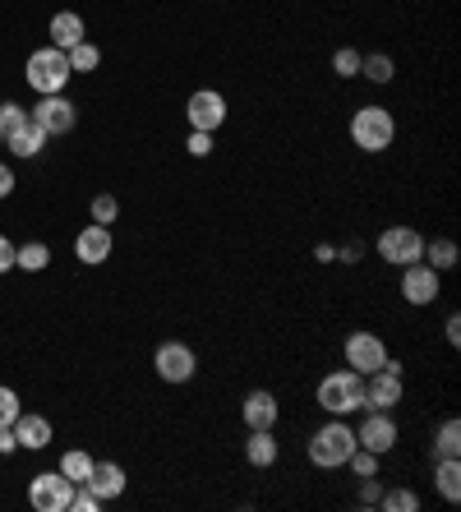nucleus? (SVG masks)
Masks as SVG:
<instances>
[{"label":"nucleus","instance_id":"obj_1","mask_svg":"<svg viewBox=\"0 0 461 512\" xmlns=\"http://www.w3.org/2000/svg\"><path fill=\"white\" fill-rule=\"evenodd\" d=\"M305 453L319 471H337V466H346V457L355 453V429L346 425V416H332L328 425H319L314 434H309Z\"/></svg>","mask_w":461,"mask_h":512},{"label":"nucleus","instance_id":"obj_2","mask_svg":"<svg viewBox=\"0 0 461 512\" xmlns=\"http://www.w3.org/2000/svg\"><path fill=\"white\" fill-rule=\"evenodd\" d=\"M314 402H319L328 416H355V411L365 406V374H355L351 365L323 374V383L314 388Z\"/></svg>","mask_w":461,"mask_h":512},{"label":"nucleus","instance_id":"obj_3","mask_svg":"<svg viewBox=\"0 0 461 512\" xmlns=\"http://www.w3.org/2000/svg\"><path fill=\"white\" fill-rule=\"evenodd\" d=\"M397 139V116L388 107H360L351 116V143L360 153H388Z\"/></svg>","mask_w":461,"mask_h":512},{"label":"nucleus","instance_id":"obj_4","mask_svg":"<svg viewBox=\"0 0 461 512\" xmlns=\"http://www.w3.org/2000/svg\"><path fill=\"white\" fill-rule=\"evenodd\" d=\"M70 56L60 47H37L28 51V65H24V79L28 88H37V93H65V84H70Z\"/></svg>","mask_w":461,"mask_h":512},{"label":"nucleus","instance_id":"obj_5","mask_svg":"<svg viewBox=\"0 0 461 512\" xmlns=\"http://www.w3.org/2000/svg\"><path fill=\"white\" fill-rule=\"evenodd\" d=\"M402 393H406V383H402V360H383V370L365 374V406L369 411H392V406H402Z\"/></svg>","mask_w":461,"mask_h":512},{"label":"nucleus","instance_id":"obj_6","mask_svg":"<svg viewBox=\"0 0 461 512\" xmlns=\"http://www.w3.org/2000/svg\"><path fill=\"white\" fill-rule=\"evenodd\" d=\"M74 480H65L60 471H42V476L28 480V503H33L37 512H70L74 503Z\"/></svg>","mask_w":461,"mask_h":512},{"label":"nucleus","instance_id":"obj_7","mask_svg":"<svg viewBox=\"0 0 461 512\" xmlns=\"http://www.w3.org/2000/svg\"><path fill=\"white\" fill-rule=\"evenodd\" d=\"M153 370L162 383H190L199 374V356L185 342H162L153 356Z\"/></svg>","mask_w":461,"mask_h":512},{"label":"nucleus","instance_id":"obj_8","mask_svg":"<svg viewBox=\"0 0 461 512\" xmlns=\"http://www.w3.org/2000/svg\"><path fill=\"white\" fill-rule=\"evenodd\" d=\"M425 254V236L415 227H388L379 236V259L392 263V268H406V263H415Z\"/></svg>","mask_w":461,"mask_h":512},{"label":"nucleus","instance_id":"obj_9","mask_svg":"<svg viewBox=\"0 0 461 512\" xmlns=\"http://www.w3.org/2000/svg\"><path fill=\"white\" fill-rule=\"evenodd\" d=\"M342 356L355 374H374V370H383V360H388V342H383L379 333H351L342 346Z\"/></svg>","mask_w":461,"mask_h":512},{"label":"nucleus","instance_id":"obj_10","mask_svg":"<svg viewBox=\"0 0 461 512\" xmlns=\"http://www.w3.org/2000/svg\"><path fill=\"white\" fill-rule=\"evenodd\" d=\"M28 116L42 125V134H70L74 130V120H79V111H74V102L65 93H47L37 107H28Z\"/></svg>","mask_w":461,"mask_h":512},{"label":"nucleus","instance_id":"obj_11","mask_svg":"<svg viewBox=\"0 0 461 512\" xmlns=\"http://www.w3.org/2000/svg\"><path fill=\"white\" fill-rule=\"evenodd\" d=\"M185 116H190V130L217 134L226 125V97L217 88H199V93L185 102Z\"/></svg>","mask_w":461,"mask_h":512},{"label":"nucleus","instance_id":"obj_12","mask_svg":"<svg viewBox=\"0 0 461 512\" xmlns=\"http://www.w3.org/2000/svg\"><path fill=\"white\" fill-rule=\"evenodd\" d=\"M438 277H443V273H434L425 259L406 263V268H402V296H406V305H415V310H420V305H434L438 286H443Z\"/></svg>","mask_w":461,"mask_h":512},{"label":"nucleus","instance_id":"obj_13","mask_svg":"<svg viewBox=\"0 0 461 512\" xmlns=\"http://www.w3.org/2000/svg\"><path fill=\"white\" fill-rule=\"evenodd\" d=\"M355 443L379 457L392 453V448H397V420H392V411H369V416L360 420V429H355Z\"/></svg>","mask_w":461,"mask_h":512},{"label":"nucleus","instance_id":"obj_14","mask_svg":"<svg viewBox=\"0 0 461 512\" xmlns=\"http://www.w3.org/2000/svg\"><path fill=\"white\" fill-rule=\"evenodd\" d=\"M111 250H116V240H111V227H102V222H88V227L74 236V259L88 263V268L107 263Z\"/></svg>","mask_w":461,"mask_h":512},{"label":"nucleus","instance_id":"obj_15","mask_svg":"<svg viewBox=\"0 0 461 512\" xmlns=\"http://www.w3.org/2000/svg\"><path fill=\"white\" fill-rule=\"evenodd\" d=\"M240 420H245V429H272L282 420V406H277V397H272L268 388H254V393H245V402H240Z\"/></svg>","mask_w":461,"mask_h":512},{"label":"nucleus","instance_id":"obj_16","mask_svg":"<svg viewBox=\"0 0 461 512\" xmlns=\"http://www.w3.org/2000/svg\"><path fill=\"white\" fill-rule=\"evenodd\" d=\"M83 485L93 489L102 503H111V499H120V494H125L130 476H125V466H120V462H93V471H88V480H83Z\"/></svg>","mask_w":461,"mask_h":512},{"label":"nucleus","instance_id":"obj_17","mask_svg":"<svg viewBox=\"0 0 461 512\" xmlns=\"http://www.w3.org/2000/svg\"><path fill=\"white\" fill-rule=\"evenodd\" d=\"M10 429H14V439H19V448H28V453H42L51 443V420L33 416V411H19V420Z\"/></svg>","mask_w":461,"mask_h":512},{"label":"nucleus","instance_id":"obj_18","mask_svg":"<svg viewBox=\"0 0 461 512\" xmlns=\"http://www.w3.org/2000/svg\"><path fill=\"white\" fill-rule=\"evenodd\" d=\"M277 457H282V448H277V434H272V429H249L245 462L259 466V471H268V466H277Z\"/></svg>","mask_w":461,"mask_h":512},{"label":"nucleus","instance_id":"obj_19","mask_svg":"<svg viewBox=\"0 0 461 512\" xmlns=\"http://www.w3.org/2000/svg\"><path fill=\"white\" fill-rule=\"evenodd\" d=\"M51 47H60V51H70V47H79L83 42V14H74V10H60V14H51Z\"/></svg>","mask_w":461,"mask_h":512},{"label":"nucleus","instance_id":"obj_20","mask_svg":"<svg viewBox=\"0 0 461 512\" xmlns=\"http://www.w3.org/2000/svg\"><path fill=\"white\" fill-rule=\"evenodd\" d=\"M5 148H10L14 157H37L42 148H47V134H42V125H37L33 116H28L24 125H19V130H14L10 139H5Z\"/></svg>","mask_w":461,"mask_h":512},{"label":"nucleus","instance_id":"obj_21","mask_svg":"<svg viewBox=\"0 0 461 512\" xmlns=\"http://www.w3.org/2000/svg\"><path fill=\"white\" fill-rule=\"evenodd\" d=\"M434 485L448 503L461 499V457H434Z\"/></svg>","mask_w":461,"mask_h":512},{"label":"nucleus","instance_id":"obj_22","mask_svg":"<svg viewBox=\"0 0 461 512\" xmlns=\"http://www.w3.org/2000/svg\"><path fill=\"white\" fill-rule=\"evenodd\" d=\"M420 259L434 268V273H448V268H457V259H461V250H457V240H448V236H438V240H425V254Z\"/></svg>","mask_w":461,"mask_h":512},{"label":"nucleus","instance_id":"obj_23","mask_svg":"<svg viewBox=\"0 0 461 512\" xmlns=\"http://www.w3.org/2000/svg\"><path fill=\"white\" fill-rule=\"evenodd\" d=\"M47 263H51V245H42V240H28V245L14 250V268H24V273H42Z\"/></svg>","mask_w":461,"mask_h":512},{"label":"nucleus","instance_id":"obj_24","mask_svg":"<svg viewBox=\"0 0 461 512\" xmlns=\"http://www.w3.org/2000/svg\"><path fill=\"white\" fill-rule=\"evenodd\" d=\"M93 462H97L93 453H83V448H70V453L60 457L56 471H60L65 480H74V485H83V480H88V471H93Z\"/></svg>","mask_w":461,"mask_h":512},{"label":"nucleus","instance_id":"obj_25","mask_svg":"<svg viewBox=\"0 0 461 512\" xmlns=\"http://www.w3.org/2000/svg\"><path fill=\"white\" fill-rule=\"evenodd\" d=\"M434 457H461V420L448 416L434 434Z\"/></svg>","mask_w":461,"mask_h":512},{"label":"nucleus","instance_id":"obj_26","mask_svg":"<svg viewBox=\"0 0 461 512\" xmlns=\"http://www.w3.org/2000/svg\"><path fill=\"white\" fill-rule=\"evenodd\" d=\"M392 74H397L392 56H383V51H374V56H360V79H369V84H392Z\"/></svg>","mask_w":461,"mask_h":512},{"label":"nucleus","instance_id":"obj_27","mask_svg":"<svg viewBox=\"0 0 461 512\" xmlns=\"http://www.w3.org/2000/svg\"><path fill=\"white\" fill-rule=\"evenodd\" d=\"M65 56H70V70H74V74H93L97 65H102V51H97L93 42H88V37H83L79 47L65 51Z\"/></svg>","mask_w":461,"mask_h":512},{"label":"nucleus","instance_id":"obj_28","mask_svg":"<svg viewBox=\"0 0 461 512\" xmlns=\"http://www.w3.org/2000/svg\"><path fill=\"white\" fill-rule=\"evenodd\" d=\"M379 508H388V512H420V494H415V489H406V485L383 489Z\"/></svg>","mask_w":461,"mask_h":512},{"label":"nucleus","instance_id":"obj_29","mask_svg":"<svg viewBox=\"0 0 461 512\" xmlns=\"http://www.w3.org/2000/svg\"><path fill=\"white\" fill-rule=\"evenodd\" d=\"M332 74H337V79H360V51L355 47L332 51Z\"/></svg>","mask_w":461,"mask_h":512},{"label":"nucleus","instance_id":"obj_30","mask_svg":"<svg viewBox=\"0 0 461 512\" xmlns=\"http://www.w3.org/2000/svg\"><path fill=\"white\" fill-rule=\"evenodd\" d=\"M379 462H383V457H379V453H369V448H360V443H355V453L346 457V466H351V471H355V480L379 476Z\"/></svg>","mask_w":461,"mask_h":512},{"label":"nucleus","instance_id":"obj_31","mask_svg":"<svg viewBox=\"0 0 461 512\" xmlns=\"http://www.w3.org/2000/svg\"><path fill=\"white\" fill-rule=\"evenodd\" d=\"M24 120H28V107H19V102H0V143L10 139Z\"/></svg>","mask_w":461,"mask_h":512},{"label":"nucleus","instance_id":"obj_32","mask_svg":"<svg viewBox=\"0 0 461 512\" xmlns=\"http://www.w3.org/2000/svg\"><path fill=\"white\" fill-rule=\"evenodd\" d=\"M88 213H93V222H102V227H111L120 217V199L116 194H97L93 203H88Z\"/></svg>","mask_w":461,"mask_h":512},{"label":"nucleus","instance_id":"obj_33","mask_svg":"<svg viewBox=\"0 0 461 512\" xmlns=\"http://www.w3.org/2000/svg\"><path fill=\"white\" fill-rule=\"evenodd\" d=\"M19 411H24V406H19V393L0 383V429H10L14 420H19Z\"/></svg>","mask_w":461,"mask_h":512},{"label":"nucleus","instance_id":"obj_34","mask_svg":"<svg viewBox=\"0 0 461 512\" xmlns=\"http://www.w3.org/2000/svg\"><path fill=\"white\" fill-rule=\"evenodd\" d=\"M379 499H383L379 476H365V480H360V494H355V503H360V508H379Z\"/></svg>","mask_w":461,"mask_h":512},{"label":"nucleus","instance_id":"obj_35","mask_svg":"<svg viewBox=\"0 0 461 512\" xmlns=\"http://www.w3.org/2000/svg\"><path fill=\"white\" fill-rule=\"evenodd\" d=\"M70 508L74 512H97V508H102V499H97L88 485H79V489H74V503H70Z\"/></svg>","mask_w":461,"mask_h":512},{"label":"nucleus","instance_id":"obj_36","mask_svg":"<svg viewBox=\"0 0 461 512\" xmlns=\"http://www.w3.org/2000/svg\"><path fill=\"white\" fill-rule=\"evenodd\" d=\"M190 157H213V134H203V130H190Z\"/></svg>","mask_w":461,"mask_h":512},{"label":"nucleus","instance_id":"obj_37","mask_svg":"<svg viewBox=\"0 0 461 512\" xmlns=\"http://www.w3.org/2000/svg\"><path fill=\"white\" fill-rule=\"evenodd\" d=\"M14 250H19V245H14L10 236H0V273H10L14 268Z\"/></svg>","mask_w":461,"mask_h":512},{"label":"nucleus","instance_id":"obj_38","mask_svg":"<svg viewBox=\"0 0 461 512\" xmlns=\"http://www.w3.org/2000/svg\"><path fill=\"white\" fill-rule=\"evenodd\" d=\"M443 337H448V346H461V314H448V323H443Z\"/></svg>","mask_w":461,"mask_h":512},{"label":"nucleus","instance_id":"obj_39","mask_svg":"<svg viewBox=\"0 0 461 512\" xmlns=\"http://www.w3.org/2000/svg\"><path fill=\"white\" fill-rule=\"evenodd\" d=\"M14 194V171H10V162H0V199H10Z\"/></svg>","mask_w":461,"mask_h":512},{"label":"nucleus","instance_id":"obj_40","mask_svg":"<svg viewBox=\"0 0 461 512\" xmlns=\"http://www.w3.org/2000/svg\"><path fill=\"white\" fill-rule=\"evenodd\" d=\"M19 453V439H14V429H0V457Z\"/></svg>","mask_w":461,"mask_h":512},{"label":"nucleus","instance_id":"obj_41","mask_svg":"<svg viewBox=\"0 0 461 512\" xmlns=\"http://www.w3.org/2000/svg\"><path fill=\"white\" fill-rule=\"evenodd\" d=\"M337 259H342V263H360V245H346V250H337Z\"/></svg>","mask_w":461,"mask_h":512},{"label":"nucleus","instance_id":"obj_42","mask_svg":"<svg viewBox=\"0 0 461 512\" xmlns=\"http://www.w3.org/2000/svg\"><path fill=\"white\" fill-rule=\"evenodd\" d=\"M314 259H319V263H332V259H337V250H332V245H319V250H314Z\"/></svg>","mask_w":461,"mask_h":512}]
</instances>
